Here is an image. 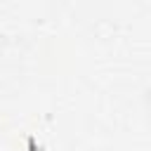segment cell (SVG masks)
<instances>
[]
</instances>
